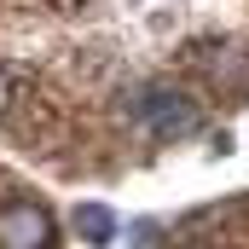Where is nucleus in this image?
Listing matches in <instances>:
<instances>
[{
    "label": "nucleus",
    "instance_id": "obj_1",
    "mask_svg": "<svg viewBox=\"0 0 249 249\" xmlns=\"http://www.w3.org/2000/svg\"><path fill=\"white\" fill-rule=\"evenodd\" d=\"M139 127L151 139H180V133L197 127V105L186 93H145L139 99Z\"/></svg>",
    "mask_w": 249,
    "mask_h": 249
},
{
    "label": "nucleus",
    "instance_id": "obj_2",
    "mask_svg": "<svg viewBox=\"0 0 249 249\" xmlns=\"http://www.w3.org/2000/svg\"><path fill=\"white\" fill-rule=\"evenodd\" d=\"M0 249H53V220L35 203H6L0 209Z\"/></svg>",
    "mask_w": 249,
    "mask_h": 249
},
{
    "label": "nucleus",
    "instance_id": "obj_3",
    "mask_svg": "<svg viewBox=\"0 0 249 249\" xmlns=\"http://www.w3.org/2000/svg\"><path fill=\"white\" fill-rule=\"evenodd\" d=\"M75 226H81V238H93V244H105V238L116 232V220H110L105 203H81V209H75Z\"/></svg>",
    "mask_w": 249,
    "mask_h": 249
},
{
    "label": "nucleus",
    "instance_id": "obj_4",
    "mask_svg": "<svg viewBox=\"0 0 249 249\" xmlns=\"http://www.w3.org/2000/svg\"><path fill=\"white\" fill-rule=\"evenodd\" d=\"M6 99H12V93H6V75H0V110H6Z\"/></svg>",
    "mask_w": 249,
    "mask_h": 249
}]
</instances>
